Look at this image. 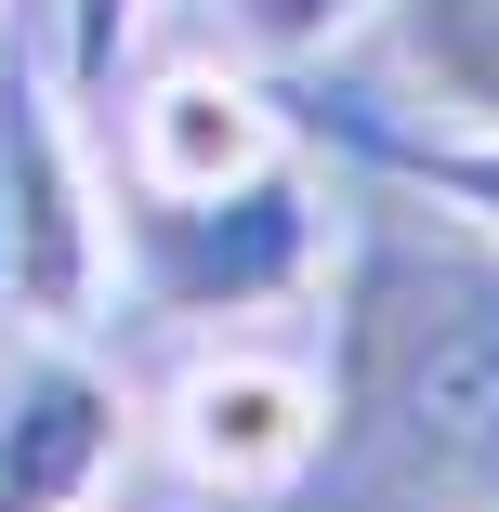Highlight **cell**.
<instances>
[{
	"mask_svg": "<svg viewBox=\"0 0 499 512\" xmlns=\"http://www.w3.org/2000/svg\"><path fill=\"white\" fill-rule=\"evenodd\" d=\"M329 289V434L316 499L342 512H499V237L368 197Z\"/></svg>",
	"mask_w": 499,
	"mask_h": 512,
	"instance_id": "1",
	"label": "cell"
},
{
	"mask_svg": "<svg viewBox=\"0 0 499 512\" xmlns=\"http://www.w3.org/2000/svg\"><path fill=\"white\" fill-rule=\"evenodd\" d=\"M132 40H145V0H53V79H66V106H79V119H106V106H119Z\"/></svg>",
	"mask_w": 499,
	"mask_h": 512,
	"instance_id": "9",
	"label": "cell"
},
{
	"mask_svg": "<svg viewBox=\"0 0 499 512\" xmlns=\"http://www.w3.org/2000/svg\"><path fill=\"white\" fill-rule=\"evenodd\" d=\"M381 66L421 119L499 132V0H381Z\"/></svg>",
	"mask_w": 499,
	"mask_h": 512,
	"instance_id": "8",
	"label": "cell"
},
{
	"mask_svg": "<svg viewBox=\"0 0 499 512\" xmlns=\"http://www.w3.org/2000/svg\"><path fill=\"white\" fill-rule=\"evenodd\" d=\"M329 276V184L263 158L224 184H106V289L171 329H250L316 302Z\"/></svg>",
	"mask_w": 499,
	"mask_h": 512,
	"instance_id": "2",
	"label": "cell"
},
{
	"mask_svg": "<svg viewBox=\"0 0 499 512\" xmlns=\"http://www.w3.org/2000/svg\"><path fill=\"white\" fill-rule=\"evenodd\" d=\"M316 434H329V381L303 355H276V342L211 329V355L171 381V460L211 499H303Z\"/></svg>",
	"mask_w": 499,
	"mask_h": 512,
	"instance_id": "5",
	"label": "cell"
},
{
	"mask_svg": "<svg viewBox=\"0 0 499 512\" xmlns=\"http://www.w3.org/2000/svg\"><path fill=\"white\" fill-rule=\"evenodd\" d=\"M132 447V394L79 329L0 316V512H92Z\"/></svg>",
	"mask_w": 499,
	"mask_h": 512,
	"instance_id": "4",
	"label": "cell"
},
{
	"mask_svg": "<svg viewBox=\"0 0 499 512\" xmlns=\"http://www.w3.org/2000/svg\"><path fill=\"white\" fill-rule=\"evenodd\" d=\"M106 119H119V184H224V171L289 158V119L250 66H158Z\"/></svg>",
	"mask_w": 499,
	"mask_h": 512,
	"instance_id": "6",
	"label": "cell"
},
{
	"mask_svg": "<svg viewBox=\"0 0 499 512\" xmlns=\"http://www.w3.org/2000/svg\"><path fill=\"white\" fill-rule=\"evenodd\" d=\"M92 302H106L92 132L40 53H0V316L14 329H92Z\"/></svg>",
	"mask_w": 499,
	"mask_h": 512,
	"instance_id": "3",
	"label": "cell"
},
{
	"mask_svg": "<svg viewBox=\"0 0 499 512\" xmlns=\"http://www.w3.org/2000/svg\"><path fill=\"white\" fill-rule=\"evenodd\" d=\"M211 14H224V40H237L250 66H316V53L368 40L381 0H211Z\"/></svg>",
	"mask_w": 499,
	"mask_h": 512,
	"instance_id": "10",
	"label": "cell"
},
{
	"mask_svg": "<svg viewBox=\"0 0 499 512\" xmlns=\"http://www.w3.org/2000/svg\"><path fill=\"white\" fill-rule=\"evenodd\" d=\"M316 132L368 184H408L421 211L499 237V132H460V119H421V106H316Z\"/></svg>",
	"mask_w": 499,
	"mask_h": 512,
	"instance_id": "7",
	"label": "cell"
}]
</instances>
